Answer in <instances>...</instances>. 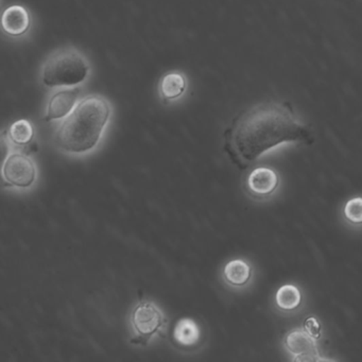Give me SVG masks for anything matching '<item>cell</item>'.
I'll list each match as a JSON object with an SVG mask.
<instances>
[{"instance_id": "obj_12", "label": "cell", "mask_w": 362, "mask_h": 362, "mask_svg": "<svg viewBox=\"0 0 362 362\" xmlns=\"http://www.w3.org/2000/svg\"><path fill=\"white\" fill-rule=\"evenodd\" d=\"M286 346L292 354L298 356L313 355V353H317L315 341L307 332L296 330L290 332L286 338Z\"/></svg>"}, {"instance_id": "obj_14", "label": "cell", "mask_w": 362, "mask_h": 362, "mask_svg": "<svg viewBox=\"0 0 362 362\" xmlns=\"http://www.w3.org/2000/svg\"><path fill=\"white\" fill-rule=\"evenodd\" d=\"M276 305L283 310H293L300 306L302 296L300 290L293 285L281 286L276 292Z\"/></svg>"}, {"instance_id": "obj_8", "label": "cell", "mask_w": 362, "mask_h": 362, "mask_svg": "<svg viewBox=\"0 0 362 362\" xmlns=\"http://www.w3.org/2000/svg\"><path fill=\"white\" fill-rule=\"evenodd\" d=\"M3 29L10 37H21L30 28L28 11L21 6H11L3 14Z\"/></svg>"}, {"instance_id": "obj_13", "label": "cell", "mask_w": 362, "mask_h": 362, "mask_svg": "<svg viewBox=\"0 0 362 362\" xmlns=\"http://www.w3.org/2000/svg\"><path fill=\"white\" fill-rule=\"evenodd\" d=\"M35 137L33 124L26 119L13 122L8 130V139L18 147L29 145Z\"/></svg>"}, {"instance_id": "obj_1", "label": "cell", "mask_w": 362, "mask_h": 362, "mask_svg": "<svg viewBox=\"0 0 362 362\" xmlns=\"http://www.w3.org/2000/svg\"><path fill=\"white\" fill-rule=\"evenodd\" d=\"M311 145L308 127L287 103H262L239 114L224 132V151L233 164L245 169L264 152L281 144Z\"/></svg>"}, {"instance_id": "obj_11", "label": "cell", "mask_w": 362, "mask_h": 362, "mask_svg": "<svg viewBox=\"0 0 362 362\" xmlns=\"http://www.w3.org/2000/svg\"><path fill=\"white\" fill-rule=\"evenodd\" d=\"M186 90V80L181 74H167L160 84V94L164 103L175 100L184 94Z\"/></svg>"}, {"instance_id": "obj_4", "label": "cell", "mask_w": 362, "mask_h": 362, "mask_svg": "<svg viewBox=\"0 0 362 362\" xmlns=\"http://www.w3.org/2000/svg\"><path fill=\"white\" fill-rule=\"evenodd\" d=\"M130 324L133 334L131 343L146 346L154 336L165 330L167 319L156 303L145 300L131 311Z\"/></svg>"}, {"instance_id": "obj_10", "label": "cell", "mask_w": 362, "mask_h": 362, "mask_svg": "<svg viewBox=\"0 0 362 362\" xmlns=\"http://www.w3.org/2000/svg\"><path fill=\"white\" fill-rule=\"evenodd\" d=\"M251 267L243 259H233L223 268V279L234 287L245 286L251 279Z\"/></svg>"}, {"instance_id": "obj_2", "label": "cell", "mask_w": 362, "mask_h": 362, "mask_svg": "<svg viewBox=\"0 0 362 362\" xmlns=\"http://www.w3.org/2000/svg\"><path fill=\"white\" fill-rule=\"evenodd\" d=\"M109 101L101 96L86 97L64 118L54 134V144L65 153H88L100 143L111 116Z\"/></svg>"}, {"instance_id": "obj_5", "label": "cell", "mask_w": 362, "mask_h": 362, "mask_svg": "<svg viewBox=\"0 0 362 362\" xmlns=\"http://www.w3.org/2000/svg\"><path fill=\"white\" fill-rule=\"evenodd\" d=\"M37 177L35 160L27 154L14 152L4 162L3 180L8 187H31L37 181Z\"/></svg>"}, {"instance_id": "obj_7", "label": "cell", "mask_w": 362, "mask_h": 362, "mask_svg": "<svg viewBox=\"0 0 362 362\" xmlns=\"http://www.w3.org/2000/svg\"><path fill=\"white\" fill-rule=\"evenodd\" d=\"M279 185V177L272 169H254L247 177V186L249 192L254 196H269L276 189Z\"/></svg>"}, {"instance_id": "obj_9", "label": "cell", "mask_w": 362, "mask_h": 362, "mask_svg": "<svg viewBox=\"0 0 362 362\" xmlns=\"http://www.w3.org/2000/svg\"><path fill=\"white\" fill-rule=\"evenodd\" d=\"M201 339V329L192 319H181L173 330V340L181 347H192L198 344Z\"/></svg>"}, {"instance_id": "obj_3", "label": "cell", "mask_w": 362, "mask_h": 362, "mask_svg": "<svg viewBox=\"0 0 362 362\" xmlns=\"http://www.w3.org/2000/svg\"><path fill=\"white\" fill-rule=\"evenodd\" d=\"M90 73L88 60L75 49H63L52 54L42 69V82L48 88L77 86Z\"/></svg>"}, {"instance_id": "obj_6", "label": "cell", "mask_w": 362, "mask_h": 362, "mask_svg": "<svg viewBox=\"0 0 362 362\" xmlns=\"http://www.w3.org/2000/svg\"><path fill=\"white\" fill-rule=\"evenodd\" d=\"M79 94V88H65L57 92L48 101L45 115L46 122L66 118L78 105Z\"/></svg>"}, {"instance_id": "obj_16", "label": "cell", "mask_w": 362, "mask_h": 362, "mask_svg": "<svg viewBox=\"0 0 362 362\" xmlns=\"http://www.w3.org/2000/svg\"><path fill=\"white\" fill-rule=\"evenodd\" d=\"M305 329L313 339H319L321 337V326L315 317H307L305 321Z\"/></svg>"}, {"instance_id": "obj_15", "label": "cell", "mask_w": 362, "mask_h": 362, "mask_svg": "<svg viewBox=\"0 0 362 362\" xmlns=\"http://www.w3.org/2000/svg\"><path fill=\"white\" fill-rule=\"evenodd\" d=\"M344 215L345 218H346L351 223L361 224L362 198L351 199V200L345 204Z\"/></svg>"}]
</instances>
